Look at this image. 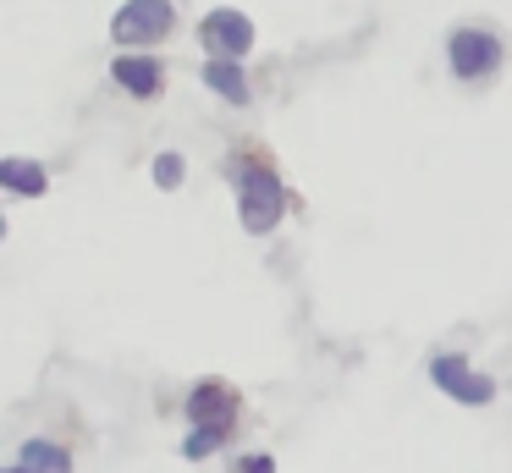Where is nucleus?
<instances>
[{
	"instance_id": "obj_6",
	"label": "nucleus",
	"mask_w": 512,
	"mask_h": 473,
	"mask_svg": "<svg viewBox=\"0 0 512 473\" xmlns=\"http://www.w3.org/2000/svg\"><path fill=\"white\" fill-rule=\"evenodd\" d=\"M111 77H116V83H122L133 99H155L160 83H166V77H160V61H149V55H116V61H111Z\"/></svg>"
},
{
	"instance_id": "obj_15",
	"label": "nucleus",
	"mask_w": 512,
	"mask_h": 473,
	"mask_svg": "<svg viewBox=\"0 0 512 473\" xmlns=\"http://www.w3.org/2000/svg\"><path fill=\"white\" fill-rule=\"evenodd\" d=\"M0 237H6V220H0Z\"/></svg>"
},
{
	"instance_id": "obj_9",
	"label": "nucleus",
	"mask_w": 512,
	"mask_h": 473,
	"mask_svg": "<svg viewBox=\"0 0 512 473\" xmlns=\"http://www.w3.org/2000/svg\"><path fill=\"white\" fill-rule=\"evenodd\" d=\"M232 413H237V402H232L226 385H199V391L188 396V418H193V424H204V418H232Z\"/></svg>"
},
{
	"instance_id": "obj_1",
	"label": "nucleus",
	"mask_w": 512,
	"mask_h": 473,
	"mask_svg": "<svg viewBox=\"0 0 512 473\" xmlns=\"http://www.w3.org/2000/svg\"><path fill=\"white\" fill-rule=\"evenodd\" d=\"M237 209H243V226L254 231V237L270 226H281V215H287V187H281V176L265 171V165H248L243 187H237Z\"/></svg>"
},
{
	"instance_id": "obj_11",
	"label": "nucleus",
	"mask_w": 512,
	"mask_h": 473,
	"mask_svg": "<svg viewBox=\"0 0 512 473\" xmlns=\"http://www.w3.org/2000/svg\"><path fill=\"white\" fill-rule=\"evenodd\" d=\"M226 429H232V418H204V424L188 435V446H182V457H204V451H215V446L226 440Z\"/></svg>"
},
{
	"instance_id": "obj_4",
	"label": "nucleus",
	"mask_w": 512,
	"mask_h": 473,
	"mask_svg": "<svg viewBox=\"0 0 512 473\" xmlns=\"http://www.w3.org/2000/svg\"><path fill=\"white\" fill-rule=\"evenodd\" d=\"M199 33H204V50H210V55H226V61H243V55L254 50V22H248L243 11H232V6L210 11Z\"/></svg>"
},
{
	"instance_id": "obj_7",
	"label": "nucleus",
	"mask_w": 512,
	"mask_h": 473,
	"mask_svg": "<svg viewBox=\"0 0 512 473\" xmlns=\"http://www.w3.org/2000/svg\"><path fill=\"white\" fill-rule=\"evenodd\" d=\"M204 83H210L226 105H248V77H243V66L226 61V55H215V61L204 66Z\"/></svg>"
},
{
	"instance_id": "obj_8",
	"label": "nucleus",
	"mask_w": 512,
	"mask_h": 473,
	"mask_svg": "<svg viewBox=\"0 0 512 473\" xmlns=\"http://www.w3.org/2000/svg\"><path fill=\"white\" fill-rule=\"evenodd\" d=\"M0 187H6V193H23V198H39L50 187V176H45V165H34V160H0Z\"/></svg>"
},
{
	"instance_id": "obj_2",
	"label": "nucleus",
	"mask_w": 512,
	"mask_h": 473,
	"mask_svg": "<svg viewBox=\"0 0 512 473\" xmlns=\"http://www.w3.org/2000/svg\"><path fill=\"white\" fill-rule=\"evenodd\" d=\"M171 22H177L171 0H127L111 22V39L116 44H155L171 33Z\"/></svg>"
},
{
	"instance_id": "obj_3",
	"label": "nucleus",
	"mask_w": 512,
	"mask_h": 473,
	"mask_svg": "<svg viewBox=\"0 0 512 473\" xmlns=\"http://www.w3.org/2000/svg\"><path fill=\"white\" fill-rule=\"evenodd\" d=\"M446 55H452V72L463 77V83H474V77H485L501 66V39L485 28H452Z\"/></svg>"
},
{
	"instance_id": "obj_13",
	"label": "nucleus",
	"mask_w": 512,
	"mask_h": 473,
	"mask_svg": "<svg viewBox=\"0 0 512 473\" xmlns=\"http://www.w3.org/2000/svg\"><path fill=\"white\" fill-rule=\"evenodd\" d=\"M237 473H276V462H270L265 451H254V457H243V462H237Z\"/></svg>"
},
{
	"instance_id": "obj_12",
	"label": "nucleus",
	"mask_w": 512,
	"mask_h": 473,
	"mask_svg": "<svg viewBox=\"0 0 512 473\" xmlns=\"http://www.w3.org/2000/svg\"><path fill=\"white\" fill-rule=\"evenodd\" d=\"M182 171H188V165H182V154H160V160H155V182L166 187V193L182 182Z\"/></svg>"
},
{
	"instance_id": "obj_14",
	"label": "nucleus",
	"mask_w": 512,
	"mask_h": 473,
	"mask_svg": "<svg viewBox=\"0 0 512 473\" xmlns=\"http://www.w3.org/2000/svg\"><path fill=\"white\" fill-rule=\"evenodd\" d=\"M0 473H28V468H23V462H17V468H0Z\"/></svg>"
},
{
	"instance_id": "obj_10",
	"label": "nucleus",
	"mask_w": 512,
	"mask_h": 473,
	"mask_svg": "<svg viewBox=\"0 0 512 473\" xmlns=\"http://www.w3.org/2000/svg\"><path fill=\"white\" fill-rule=\"evenodd\" d=\"M17 462H23L28 473H72L67 451H61V446H50V440H28V446H23V457H17Z\"/></svg>"
},
{
	"instance_id": "obj_5",
	"label": "nucleus",
	"mask_w": 512,
	"mask_h": 473,
	"mask_svg": "<svg viewBox=\"0 0 512 473\" xmlns=\"http://www.w3.org/2000/svg\"><path fill=\"white\" fill-rule=\"evenodd\" d=\"M430 380L441 385L446 396L468 402V407H485L490 396H496V380H490V374H474L463 358H435V363H430Z\"/></svg>"
}]
</instances>
